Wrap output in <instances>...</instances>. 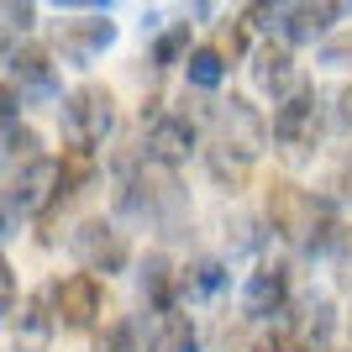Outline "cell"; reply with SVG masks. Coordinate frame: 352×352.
Segmentation results:
<instances>
[{
  "instance_id": "cell-1",
  "label": "cell",
  "mask_w": 352,
  "mask_h": 352,
  "mask_svg": "<svg viewBox=\"0 0 352 352\" xmlns=\"http://www.w3.org/2000/svg\"><path fill=\"white\" fill-rule=\"evenodd\" d=\"M331 326H337V321H331V300L305 294V300H294L279 321H274L268 347H274V352H326Z\"/></svg>"
},
{
  "instance_id": "cell-2",
  "label": "cell",
  "mask_w": 352,
  "mask_h": 352,
  "mask_svg": "<svg viewBox=\"0 0 352 352\" xmlns=\"http://www.w3.org/2000/svg\"><path fill=\"white\" fill-rule=\"evenodd\" d=\"M63 132L74 147H100L116 132V95L105 85H79L63 100Z\"/></svg>"
},
{
  "instance_id": "cell-3",
  "label": "cell",
  "mask_w": 352,
  "mask_h": 352,
  "mask_svg": "<svg viewBox=\"0 0 352 352\" xmlns=\"http://www.w3.org/2000/svg\"><path fill=\"white\" fill-rule=\"evenodd\" d=\"M268 226H274V236H284V242H294V248L305 252L310 248V232H316V216H321V200L310 190H300L294 179H274L268 184Z\"/></svg>"
},
{
  "instance_id": "cell-4",
  "label": "cell",
  "mask_w": 352,
  "mask_h": 352,
  "mask_svg": "<svg viewBox=\"0 0 352 352\" xmlns=\"http://www.w3.org/2000/svg\"><path fill=\"white\" fill-rule=\"evenodd\" d=\"M274 142L289 153V158H310V147H316V137H321L326 116H321V95L316 89H294L284 105H274Z\"/></svg>"
},
{
  "instance_id": "cell-5",
  "label": "cell",
  "mask_w": 352,
  "mask_h": 352,
  "mask_svg": "<svg viewBox=\"0 0 352 352\" xmlns=\"http://www.w3.org/2000/svg\"><path fill=\"white\" fill-rule=\"evenodd\" d=\"M210 132H216V142L236 147V153H248V158H258L263 153V142L274 137V126H268L263 116H258V105L242 100V95H226V100H210Z\"/></svg>"
},
{
  "instance_id": "cell-6",
  "label": "cell",
  "mask_w": 352,
  "mask_h": 352,
  "mask_svg": "<svg viewBox=\"0 0 352 352\" xmlns=\"http://www.w3.org/2000/svg\"><path fill=\"white\" fill-rule=\"evenodd\" d=\"M47 206H58V158H32V163H21V168H11L6 221L16 226V210H21V216H43Z\"/></svg>"
},
{
  "instance_id": "cell-7",
  "label": "cell",
  "mask_w": 352,
  "mask_h": 352,
  "mask_svg": "<svg viewBox=\"0 0 352 352\" xmlns=\"http://www.w3.org/2000/svg\"><path fill=\"white\" fill-rule=\"evenodd\" d=\"M69 248H74V258H79L89 274H121V268L132 263L126 232H116V226H111L105 216L79 221V226H74V236H69Z\"/></svg>"
},
{
  "instance_id": "cell-8",
  "label": "cell",
  "mask_w": 352,
  "mask_h": 352,
  "mask_svg": "<svg viewBox=\"0 0 352 352\" xmlns=\"http://www.w3.org/2000/svg\"><path fill=\"white\" fill-rule=\"evenodd\" d=\"M142 126H147V142H142V153L153 163H163V168H179V163L195 153V121H190V111H147L142 105Z\"/></svg>"
},
{
  "instance_id": "cell-9",
  "label": "cell",
  "mask_w": 352,
  "mask_h": 352,
  "mask_svg": "<svg viewBox=\"0 0 352 352\" xmlns=\"http://www.w3.org/2000/svg\"><path fill=\"white\" fill-rule=\"evenodd\" d=\"M47 305H53V321H63L69 331H89V326L100 321L105 289H100L95 274H63L47 289Z\"/></svg>"
},
{
  "instance_id": "cell-10",
  "label": "cell",
  "mask_w": 352,
  "mask_h": 352,
  "mask_svg": "<svg viewBox=\"0 0 352 352\" xmlns=\"http://www.w3.org/2000/svg\"><path fill=\"white\" fill-rule=\"evenodd\" d=\"M289 274L284 263H258L242 284V310H248V321H279L284 310H289Z\"/></svg>"
},
{
  "instance_id": "cell-11",
  "label": "cell",
  "mask_w": 352,
  "mask_h": 352,
  "mask_svg": "<svg viewBox=\"0 0 352 352\" xmlns=\"http://www.w3.org/2000/svg\"><path fill=\"white\" fill-rule=\"evenodd\" d=\"M252 85L263 89L274 105H284L294 89H305L300 69H294L289 43H263V47H252Z\"/></svg>"
},
{
  "instance_id": "cell-12",
  "label": "cell",
  "mask_w": 352,
  "mask_h": 352,
  "mask_svg": "<svg viewBox=\"0 0 352 352\" xmlns=\"http://www.w3.org/2000/svg\"><path fill=\"white\" fill-rule=\"evenodd\" d=\"M137 321V352H195V321L184 310H153V316H132Z\"/></svg>"
},
{
  "instance_id": "cell-13",
  "label": "cell",
  "mask_w": 352,
  "mask_h": 352,
  "mask_svg": "<svg viewBox=\"0 0 352 352\" xmlns=\"http://www.w3.org/2000/svg\"><path fill=\"white\" fill-rule=\"evenodd\" d=\"M111 37H116L111 16L89 11V16H69V21H58V32H53V47H58L69 63H89L100 47H111Z\"/></svg>"
},
{
  "instance_id": "cell-14",
  "label": "cell",
  "mask_w": 352,
  "mask_h": 352,
  "mask_svg": "<svg viewBox=\"0 0 352 352\" xmlns=\"http://www.w3.org/2000/svg\"><path fill=\"white\" fill-rule=\"evenodd\" d=\"M47 300H21L16 316H6V331H11V352H47L53 347V316H47Z\"/></svg>"
},
{
  "instance_id": "cell-15",
  "label": "cell",
  "mask_w": 352,
  "mask_h": 352,
  "mask_svg": "<svg viewBox=\"0 0 352 352\" xmlns=\"http://www.w3.org/2000/svg\"><path fill=\"white\" fill-rule=\"evenodd\" d=\"M206 174L216 179V190L236 195V190H248V179H252V158L210 137V147H206Z\"/></svg>"
},
{
  "instance_id": "cell-16",
  "label": "cell",
  "mask_w": 352,
  "mask_h": 352,
  "mask_svg": "<svg viewBox=\"0 0 352 352\" xmlns=\"http://www.w3.org/2000/svg\"><path fill=\"white\" fill-rule=\"evenodd\" d=\"M137 289H142V300L153 310H179L174 305L179 300V274H174V263H168L163 252H147L142 274H137Z\"/></svg>"
},
{
  "instance_id": "cell-17",
  "label": "cell",
  "mask_w": 352,
  "mask_h": 352,
  "mask_svg": "<svg viewBox=\"0 0 352 352\" xmlns=\"http://www.w3.org/2000/svg\"><path fill=\"white\" fill-rule=\"evenodd\" d=\"M16 79H21L27 95H53V89H58L53 53H47V47H21V53H11V85Z\"/></svg>"
},
{
  "instance_id": "cell-18",
  "label": "cell",
  "mask_w": 352,
  "mask_h": 352,
  "mask_svg": "<svg viewBox=\"0 0 352 352\" xmlns=\"http://www.w3.org/2000/svg\"><path fill=\"white\" fill-rule=\"evenodd\" d=\"M347 6H284V37L289 43H316Z\"/></svg>"
},
{
  "instance_id": "cell-19",
  "label": "cell",
  "mask_w": 352,
  "mask_h": 352,
  "mask_svg": "<svg viewBox=\"0 0 352 352\" xmlns=\"http://www.w3.org/2000/svg\"><path fill=\"white\" fill-rule=\"evenodd\" d=\"M89 179H95V147H74L69 142L63 158H58V200H74Z\"/></svg>"
},
{
  "instance_id": "cell-20",
  "label": "cell",
  "mask_w": 352,
  "mask_h": 352,
  "mask_svg": "<svg viewBox=\"0 0 352 352\" xmlns=\"http://www.w3.org/2000/svg\"><path fill=\"white\" fill-rule=\"evenodd\" d=\"M221 284H226L221 258H195L190 268H179V294H190V300H210V294H221Z\"/></svg>"
},
{
  "instance_id": "cell-21",
  "label": "cell",
  "mask_w": 352,
  "mask_h": 352,
  "mask_svg": "<svg viewBox=\"0 0 352 352\" xmlns=\"http://www.w3.org/2000/svg\"><path fill=\"white\" fill-rule=\"evenodd\" d=\"M221 69H226V63H221L216 58V47H195V53H190V63H184V74H190V85L195 89H216L221 85Z\"/></svg>"
},
{
  "instance_id": "cell-22",
  "label": "cell",
  "mask_w": 352,
  "mask_h": 352,
  "mask_svg": "<svg viewBox=\"0 0 352 352\" xmlns=\"http://www.w3.org/2000/svg\"><path fill=\"white\" fill-rule=\"evenodd\" d=\"M190 63V21H179V27H168L158 37V43H153V63H158V69H168V63Z\"/></svg>"
},
{
  "instance_id": "cell-23",
  "label": "cell",
  "mask_w": 352,
  "mask_h": 352,
  "mask_svg": "<svg viewBox=\"0 0 352 352\" xmlns=\"http://www.w3.org/2000/svg\"><path fill=\"white\" fill-rule=\"evenodd\" d=\"M37 132H32L27 121H6V158L16 163V168H21V163H32V158H43V153H37Z\"/></svg>"
},
{
  "instance_id": "cell-24",
  "label": "cell",
  "mask_w": 352,
  "mask_h": 352,
  "mask_svg": "<svg viewBox=\"0 0 352 352\" xmlns=\"http://www.w3.org/2000/svg\"><path fill=\"white\" fill-rule=\"evenodd\" d=\"M210 47H216L221 63H236L242 53H248V21H221L216 37H210Z\"/></svg>"
},
{
  "instance_id": "cell-25",
  "label": "cell",
  "mask_w": 352,
  "mask_h": 352,
  "mask_svg": "<svg viewBox=\"0 0 352 352\" xmlns=\"http://www.w3.org/2000/svg\"><path fill=\"white\" fill-rule=\"evenodd\" d=\"M95 352H137V321L126 316V321H111L95 337Z\"/></svg>"
},
{
  "instance_id": "cell-26",
  "label": "cell",
  "mask_w": 352,
  "mask_h": 352,
  "mask_svg": "<svg viewBox=\"0 0 352 352\" xmlns=\"http://www.w3.org/2000/svg\"><path fill=\"white\" fill-rule=\"evenodd\" d=\"M331 268H337V279L352 289V226H342L337 248H331Z\"/></svg>"
},
{
  "instance_id": "cell-27",
  "label": "cell",
  "mask_w": 352,
  "mask_h": 352,
  "mask_svg": "<svg viewBox=\"0 0 352 352\" xmlns=\"http://www.w3.org/2000/svg\"><path fill=\"white\" fill-rule=\"evenodd\" d=\"M32 21H37V6H16V0H11V6H6V32H16V27L27 32Z\"/></svg>"
},
{
  "instance_id": "cell-28",
  "label": "cell",
  "mask_w": 352,
  "mask_h": 352,
  "mask_svg": "<svg viewBox=\"0 0 352 352\" xmlns=\"http://www.w3.org/2000/svg\"><path fill=\"white\" fill-rule=\"evenodd\" d=\"M0 294H6V316H16L21 305H16V274L11 268H0Z\"/></svg>"
},
{
  "instance_id": "cell-29",
  "label": "cell",
  "mask_w": 352,
  "mask_h": 352,
  "mask_svg": "<svg viewBox=\"0 0 352 352\" xmlns=\"http://www.w3.org/2000/svg\"><path fill=\"white\" fill-rule=\"evenodd\" d=\"M337 126H342V132H352V85L337 95Z\"/></svg>"
},
{
  "instance_id": "cell-30",
  "label": "cell",
  "mask_w": 352,
  "mask_h": 352,
  "mask_svg": "<svg viewBox=\"0 0 352 352\" xmlns=\"http://www.w3.org/2000/svg\"><path fill=\"white\" fill-rule=\"evenodd\" d=\"M337 190H342V200H352V147H347V158H342V168H337Z\"/></svg>"
},
{
  "instance_id": "cell-31",
  "label": "cell",
  "mask_w": 352,
  "mask_h": 352,
  "mask_svg": "<svg viewBox=\"0 0 352 352\" xmlns=\"http://www.w3.org/2000/svg\"><path fill=\"white\" fill-rule=\"evenodd\" d=\"M347 326H352V316H347Z\"/></svg>"
},
{
  "instance_id": "cell-32",
  "label": "cell",
  "mask_w": 352,
  "mask_h": 352,
  "mask_svg": "<svg viewBox=\"0 0 352 352\" xmlns=\"http://www.w3.org/2000/svg\"><path fill=\"white\" fill-rule=\"evenodd\" d=\"M342 352H352V347H342Z\"/></svg>"
}]
</instances>
